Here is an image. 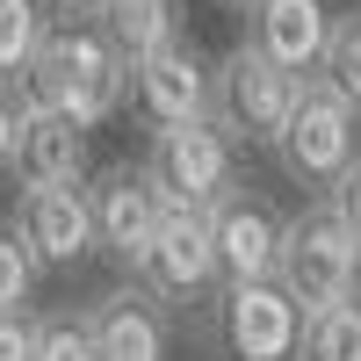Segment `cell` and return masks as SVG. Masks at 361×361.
<instances>
[{
	"label": "cell",
	"mask_w": 361,
	"mask_h": 361,
	"mask_svg": "<svg viewBox=\"0 0 361 361\" xmlns=\"http://www.w3.org/2000/svg\"><path fill=\"white\" fill-rule=\"evenodd\" d=\"M130 58L116 51V37L102 22H58L51 44L37 51V73H29L22 87L37 102H51L58 116H73L80 130H102L116 109L130 102Z\"/></svg>",
	"instance_id": "obj_1"
},
{
	"label": "cell",
	"mask_w": 361,
	"mask_h": 361,
	"mask_svg": "<svg viewBox=\"0 0 361 361\" xmlns=\"http://www.w3.org/2000/svg\"><path fill=\"white\" fill-rule=\"evenodd\" d=\"M275 159H282V173L296 180V188H311V195H333L340 180L361 166V109L325 73L304 80V94H296V109H289V130L275 145Z\"/></svg>",
	"instance_id": "obj_2"
},
{
	"label": "cell",
	"mask_w": 361,
	"mask_h": 361,
	"mask_svg": "<svg viewBox=\"0 0 361 361\" xmlns=\"http://www.w3.org/2000/svg\"><path fill=\"white\" fill-rule=\"evenodd\" d=\"M296 94H304V80L282 73L260 44L238 37V44L217 58V102H209V123H217L231 145H267V152H275L282 130H289Z\"/></svg>",
	"instance_id": "obj_3"
},
{
	"label": "cell",
	"mask_w": 361,
	"mask_h": 361,
	"mask_svg": "<svg viewBox=\"0 0 361 361\" xmlns=\"http://www.w3.org/2000/svg\"><path fill=\"white\" fill-rule=\"evenodd\" d=\"M275 282L304 304V318H318V311H333V304L354 296V282H361V246H354V231L340 224V209L325 202V195L304 202V209L289 217Z\"/></svg>",
	"instance_id": "obj_4"
},
{
	"label": "cell",
	"mask_w": 361,
	"mask_h": 361,
	"mask_svg": "<svg viewBox=\"0 0 361 361\" xmlns=\"http://www.w3.org/2000/svg\"><path fill=\"white\" fill-rule=\"evenodd\" d=\"M145 173L152 188L166 195V209H217L231 188H238V145L209 123H173V130H152V152H145Z\"/></svg>",
	"instance_id": "obj_5"
},
{
	"label": "cell",
	"mask_w": 361,
	"mask_h": 361,
	"mask_svg": "<svg viewBox=\"0 0 361 361\" xmlns=\"http://www.w3.org/2000/svg\"><path fill=\"white\" fill-rule=\"evenodd\" d=\"M137 289L159 296V304H209L224 282V253H217V231H209L202 209H173L159 224L152 253L137 260Z\"/></svg>",
	"instance_id": "obj_6"
},
{
	"label": "cell",
	"mask_w": 361,
	"mask_h": 361,
	"mask_svg": "<svg viewBox=\"0 0 361 361\" xmlns=\"http://www.w3.org/2000/svg\"><path fill=\"white\" fill-rule=\"evenodd\" d=\"M87 195H94V231H102V253H109V260H123L130 275H137V260L152 253L159 224L173 217V209H166V195L152 188V173H145V159H137V166H130V159H123V166H109Z\"/></svg>",
	"instance_id": "obj_7"
},
{
	"label": "cell",
	"mask_w": 361,
	"mask_h": 361,
	"mask_svg": "<svg viewBox=\"0 0 361 361\" xmlns=\"http://www.w3.org/2000/svg\"><path fill=\"white\" fill-rule=\"evenodd\" d=\"M304 304L267 275V282H231L224 289V340L231 361H296L304 354Z\"/></svg>",
	"instance_id": "obj_8"
},
{
	"label": "cell",
	"mask_w": 361,
	"mask_h": 361,
	"mask_svg": "<svg viewBox=\"0 0 361 361\" xmlns=\"http://www.w3.org/2000/svg\"><path fill=\"white\" fill-rule=\"evenodd\" d=\"M130 109L145 116L152 130H173V123H202L209 102H217V66H202L195 44H166L152 51L145 66H130Z\"/></svg>",
	"instance_id": "obj_9"
},
{
	"label": "cell",
	"mask_w": 361,
	"mask_h": 361,
	"mask_svg": "<svg viewBox=\"0 0 361 361\" xmlns=\"http://www.w3.org/2000/svg\"><path fill=\"white\" fill-rule=\"evenodd\" d=\"M209 231H217V253H224V282H267L282 267V238H289V217L267 195H253L246 180L209 209Z\"/></svg>",
	"instance_id": "obj_10"
},
{
	"label": "cell",
	"mask_w": 361,
	"mask_h": 361,
	"mask_svg": "<svg viewBox=\"0 0 361 361\" xmlns=\"http://www.w3.org/2000/svg\"><path fill=\"white\" fill-rule=\"evenodd\" d=\"M15 224L29 238V253H37L44 267H80L87 253L102 246V231H94V195L80 188H22L15 195Z\"/></svg>",
	"instance_id": "obj_11"
},
{
	"label": "cell",
	"mask_w": 361,
	"mask_h": 361,
	"mask_svg": "<svg viewBox=\"0 0 361 361\" xmlns=\"http://www.w3.org/2000/svg\"><path fill=\"white\" fill-rule=\"evenodd\" d=\"M15 180L22 188H73L87 180V130L22 87V130H15Z\"/></svg>",
	"instance_id": "obj_12"
},
{
	"label": "cell",
	"mask_w": 361,
	"mask_h": 361,
	"mask_svg": "<svg viewBox=\"0 0 361 361\" xmlns=\"http://www.w3.org/2000/svg\"><path fill=\"white\" fill-rule=\"evenodd\" d=\"M333 22L340 15H325V0H253L246 8V44H260L282 73L311 80V73H325Z\"/></svg>",
	"instance_id": "obj_13"
},
{
	"label": "cell",
	"mask_w": 361,
	"mask_h": 361,
	"mask_svg": "<svg viewBox=\"0 0 361 361\" xmlns=\"http://www.w3.org/2000/svg\"><path fill=\"white\" fill-rule=\"evenodd\" d=\"M102 361H166V304L145 289H109L94 304Z\"/></svg>",
	"instance_id": "obj_14"
},
{
	"label": "cell",
	"mask_w": 361,
	"mask_h": 361,
	"mask_svg": "<svg viewBox=\"0 0 361 361\" xmlns=\"http://www.w3.org/2000/svg\"><path fill=\"white\" fill-rule=\"evenodd\" d=\"M102 29L116 37V51L130 58V66H145L152 51L180 44V22H173V0H109Z\"/></svg>",
	"instance_id": "obj_15"
},
{
	"label": "cell",
	"mask_w": 361,
	"mask_h": 361,
	"mask_svg": "<svg viewBox=\"0 0 361 361\" xmlns=\"http://www.w3.org/2000/svg\"><path fill=\"white\" fill-rule=\"evenodd\" d=\"M51 44V8L44 0H0V80L22 87L37 73V51Z\"/></svg>",
	"instance_id": "obj_16"
},
{
	"label": "cell",
	"mask_w": 361,
	"mask_h": 361,
	"mask_svg": "<svg viewBox=\"0 0 361 361\" xmlns=\"http://www.w3.org/2000/svg\"><path fill=\"white\" fill-rule=\"evenodd\" d=\"M304 361H361V296L318 311L304 325Z\"/></svg>",
	"instance_id": "obj_17"
},
{
	"label": "cell",
	"mask_w": 361,
	"mask_h": 361,
	"mask_svg": "<svg viewBox=\"0 0 361 361\" xmlns=\"http://www.w3.org/2000/svg\"><path fill=\"white\" fill-rule=\"evenodd\" d=\"M44 260L29 253V238L15 217H0V311H29V289H37Z\"/></svg>",
	"instance_id": "obj_18"
},
{
	"label": "cell",
	"mask_w": 361,
	"mask_h": 361,
	"mask_svg": "<svg viewBox=\"0 0 361 361\" xmlns=\"http://www.w3.org/2000/svg\"><path fill=\"white\" fill-rule=\"evenodd\" d=\"M37 361H102L94 311H44V347Z\"/></svg>",
	"instance_id": "obj_19"
},
{
	"label": "cell",
	"mask_w": 361,
	"mask_h": 361,
	"mask_svg": "<svg viewBox=\"0 0 361 361\" xmlns=\"http://www.w3.org/2000/svg\"><path fill=\"white\" fill-rule=\"evenodd\" d=\"M325 80L361 109V8L333 22V51H325Z\"/></svg>",
	"instance_id": "obj_20"
},
{
	"label": "cell",
	"mask_w": 361,
	"mask_h": 361,
	"mask_svg": "<svg viewBox=\"0 0 361 361\" xmlns=\"http://www.w3.org/2000/svg\"><path fill=\"white\" fill-rule=\"evenodd\" d=\"M37 347H44V318L0 311V361H37Z\"/></svg>",
	"instance_id": "obj_21"
},
{
	"label": "cell",
	"mask_w": 361,
	"mask_h": 361,
	"mask_svg": "<svg viewBox=\"0 0 361 361\" xmlns=\"http://www.w3.org/2000/svg\"><path fill=\"white\" fill-rule=\"evenodd\" d=\"M15 130H22V87L0 80V173H15Z\"/></svg>",
	"instance_id": "obj_22"
},
{
	"label": "cell",
	"mask_w": 361,
	"mask_h": 361,
	"mask_svg": "<svg viewBox=\"0 0 361 361\" xmlns=\"http://www.w3.org/2000/svg\"><path fill=\"white\" fill-rule=\"evenodd\" d=\"M325 202H333V209H340V224L354 231V246H361V166H354V173H347V180H340V188H333V195H325Z\"/></svg>",
	"instance_id": "obj_23"
},
{
	"label": "cell",
	"mask_w": 361,
	"mask_h": 361,
	"mask_svg": "<svg viewBox=\"0 0 361 361\" xmlns=\"http://www.w3.org/2000/svg\"><path fill=\"white\" fill-rule=\"evenodd\" d=\"M58 8H66L73 22H102V15H109V0H58Z\"/></svg>",
	"instance_id": "obj_24"
},
{
	"label": "cell",
	"mask_w": 361,
	"mask_h": 361,
	"mask_svg": "<svg viewBox=\"0 0 361 361\" xmlns=\"http://www.w3.org/2000/svg\"><path fill=\"white\" fill-rule=\"evenodd\" d=\"M224 8H253V0H224Z\"/></svg>",
	"instance_id": "obj_25"
}]
</instances>
